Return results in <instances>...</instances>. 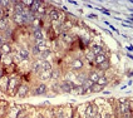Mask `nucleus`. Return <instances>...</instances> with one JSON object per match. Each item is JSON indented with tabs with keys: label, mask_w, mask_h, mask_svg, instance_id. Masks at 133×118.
<instances>
[{
	"label": "nucleus",
	"mask_w": 133,
	"mask_h": 118,
	"mask_svg": "<svg viewBox=\"0 0 133 118\" xmlns=\"http://www.w3.org/2000/svg\"><path fill=\"white\" fill-rule=\"evenodd\" d=\"M4 64H6V65H9V64H13V59H11V58H5V59H4Z\"/></svg>",
	"instance_id": "f704fd0d"
},
{
	"label": "nucleus",
	"mask_w": 133,
	"mask_h": 118,
	"mask_svg": "<svg viewBox=\"0 0 133 118\" xmlns=\"http://www.w3.org/2000/svg\"><path fill=\"white\" fill-rule=\"evenodd\" d=\"M42 70H52V64L48 60H42V65H40Z\"/></svg>",
	"instance_id": "9b49d317"
},
{
	"label": "nucleus",
	"mask_w": 133,
	"mask_h": 118,
	"mask_svg": "<svg viewBox=\"0 0 133 118\" xmlns=\"http://www.w3.org/2000/svg\"><path fill=\"white\" fill-rule=\"evenodd\" d=\"M19 55H20L23 59H28V57H29V52H28L26 49H20V50H19Z\"/></svg>",
	"instance_id": "bb28decb"
},
{
	"label": "nucleus",
	"mask_w": 133,
	"mask_h": 118,
	"mask_svg": "<svg viewBox=\"0 0 133 118\" xmlns=\"http://www.w3.org/2000/svg\"><path fill=\"white\" fill-rule=\"evenodd\" d=\"M8 29V22L5 18H0V30H6Z\"/></svg>",
	"instance_id": "4be33fe9"
},
{
	"label": "nucleus",
	"mask_w": 133,
	"mask_h": 118,
	"mask_svg": "<svg viewBox=\"0 0 133 118\" xmlns=\"http://www.w3.org/2000/svg\"><path fill=\"white\" fill-rule=\"evenodd\" d=\"M102 90H103V87L97 84V83H93L92 87H90V92L92 93H98V92H102Z\"/></svg>",
	"instance_id": "f8f14e48"
},
{
	"label": "nucleus",
	"mask_w": 133,
	"mask_h": 118,
	"mask_svg": "<svg viewBox=\"0 0 133 118\" xmlns=\"http://www.w3.org/2000/svg\"><path fill=\"white\" fill-rule=\"evenodd\" d=\"M31 24H33L34 29H40V19H34L31 22Z\"/></svg>",
	"instance_id": "7c9ffc66"
},
{
	"label": "nucleus",
	"mask_w": 133,
	"mask_h": 118,
	"mask_svg": "<svg viewBox=\"0 0 133 118\" xmlns=\"http://www.w3.org/2000/svg\"><path fill=\"white\" fill-rule=\"evenodd\" d=\"M75 78H77V81L79 82V86H82L84 82L88 79V75H87V74H84V73H82V74H79V75H77Z\"/></svg>",
	"instance_id": "2eb2a0df"
},
{
	"label": "nucleus",
	"mask_w": 133,
	"mask_h": 118,
	"mask_svg": "<svg viewBox=\"0 0 133 118\" xmlns=\"http://www.w3.org/2000/svg\"><path fill=\"white\" fill-rule=\"evenodd\" d=\"M50 55V49H46V50H44V52H40V54H39V60H48V57Z\"/></svg>",
	"instance_id": "ddd939ff"
},
{
	"label": "nucleus",
	"mask_w": 133,
	"mask_h": 118,
	"mask_svg": "<svg viewBox=\"0 0 133 118\" xmlns=\"http://www.w3.org/2000/svg\"><path fill=\"white\" fill-rule=\"evenodd\" d=\"M13 20H14V23L18 24V25H23V24L25 23V19H24V16H23L22 14H14Z\"/></svg>",
	"instance_id": "6e6552de"
},
{
	"label": "nucleus",
	"mask_w": 133,
	"mask_h": 118,
	"mask_svg": "<svg viewBox=\"0 0 133 118\" xmlns=\"http://www.w3.org/2000/svg\"><path fill=\"white\" fill-rule=\"evenodd\" d=\"M14 59H15V62H22V60H23V58L20 57V55H16V57H14Z\"/></svg>",
	"instance_id": "4c0bfd02"
},
{
	"label": "nucleus",
	"mask_w": 133,
	"mask_h": 118,
	"mask_svg": "<svg viewBox=\"0 0 133 118\" xmlns=\"http://www.w3.org/2000/svg\"><path fill=\"white\" fill-rule=\"evenodd\" d=\"M38 118H44V117H38Z\"/></svg>",
	"instance_id": "a18cd8bd"
},
{
	"label": "nucleus",
	"mask_w": 133,
	"mask_h": 118,
	"mask_svg": "<svg viewBox=\"0 0 133 118\" xmlns=\"http://www.w3.org/2000/svg\"><path fill=\"white\" fill-rule=\"evenodd\" d=\"M59 86H60V89H62V92H64V93H72V90H73V87H74V84H73V83H72L70 81H64V82H62Z\"/></svg>",
	"instance_id": "7ed1b4c3"
},
{
	"label": "nucleus",
	"mask_w": 133,
	"mask_h": 118,
	"mask_svg": "<svg viewBox=\"0 0 133 118\" xmlns=\"http://www.w3.org/2000/svg\"><path fill=\"white\" fill-rule=\"evenodd\" d=\"M92 84H93V83L89 81V79H87V81H85L84 83H83V84H82V87H83V89H84V90L87 92V90H90V87H92Z\"/></svg>",
	"instance_id": "393cba45"
},
{
	"label": "nucleus",
	"mask_w": 133,
	"mask_h": 118,
	"mask_svg": "<svg viewBox=\"0 0 133 118\" xmlns=\"http://www.w3.org/2000/svg\"><path fill=\"white\" fill-rule=\"evenodd\" d=\"M1 78H3V70L0 69V81H1Z\"/></svg>",
	"instance_id": "a19ab883"
},
{
	"label": "nucleus",
	"mask_w": 133,
	"mask_h": 118,
	"mask_svg": "<svg viewBox=\"0 0 133 118\" xmlns=\"http://www.w3.org/2000/svg\"><path fill=\"white\" fill-rule=\"evenodd\" d=\"M94 58H96V55H94L92 52L87 53V59H88V62H94Z\"/></svg>",
	"instance_id": "2f4dec72"
},
{
	"label": "nucleus",
	"mask_w": 133,
	"mask_h": 118,
	"mask_svg": "<svg viewBox=\"0 0 133 118\" xmlns=\"http://www.w3.org/2000/svg\"><path fill=\"white\" fill-rule=\"evenodd\" d=\"M34 38L37 39L38 42H42L43 40V33L40 29H34Z\"/></svg>",
	"instance_id": "a211bd4d"
},
{
	"label": "nucleus",
	"mask_w": 133,
	"mask_h": 118,
	"mask_svg": "<svg viewBox=\"0 0 133 118\" xmlns=\"http://www.w3.org/2000/svg\"><path fill=\"white\" fill-rule=\"evenodd\" d=\"M37 14L39 15H43V14H45V8L43 6V5H40V6H39V9H38V11H37Z\"/></svg>",
	"instance_id": "473e14b6"
},
{
	"label": "nucleus",
	"mask_w": 133,
	"mask_h": 118,
	"mask_svg": "<svg viewBox=\"0 0 133 118\" xmlns=\"http://www.w3.org/2000/svg\"><path fill=\"white\" fill-rule=\"evenodd\" d=\"M33 54H35V55H38V54H40V50L38 49V47L35 45L34 48H33Z\"/></svg>",
	"instance_id": "e433bc0d"
},
{
	"label": "nucleus",
	"mask_w": 133,
	"mask_h": 118,
	"mask_svg": "<svg viewBox=\"0 0 133 118\" xmlns=\"http://www.w3.org/2000/svg\"><path fill=\"white\" fill-rule=\"evenodd\" d=\"M92 53H93L94 55H99V54H103V49H102L101 45H94L93 49H92Z\"/></svg>",
	"instance_id": "aec40b11"
},
{
	"label": "nucleus",
	"mask_w": 133,
	"mask_h": 118,
	"mask_svg": "<svg viewBox=\"0 0 133 118\" xmlns=\"http://www.w3.org/2000/svg\"><path fill=\"white\" fill-rule=\"evenodd\" d=\"M24 8L22 4V1H16L15 3V6H14V11L15 14H23V10H24Z\"/></svg>",
	"instance_id": "1a4fd4ad"
},
{
	"label": "nucleus",
	"mask_w": 133,
	"mask_h": 118,
	"mask_svg": "<svg viewBox=\"0 0 133 118\" xmlns=\"http://www.w3.org/2000/svg\"><path fill=\"white\" fill-rule=\"evenodd\" d=\"M72 92H73V93H75V94H84V93H85V90L83 89V87H82V86H74Z\"/></svg>",
	"instance_id": "f3484780"
},
{
	"label": "nucleus",
	"mask_w": 133,
	"mask_h": 118,
	"mask_svg": "<svg viewBox=\"0 0 133 118\" xmlns=\"http://www.w3.org/2000/svg\"><path fill=\"white\" fill-rule=\"evenodd\" d=\"M83 68V62L81 59H74L73 63H72V69L73 70H79Z\"/></svg>",
	"instance_id": "0eeeda50"
},
{
	"label": "nucleus",
	"mask_w": 133,
	"mask_h": 118,
	"mask_svg": "<svg viewBox=\"0 0 133 118\" xmlns=\"http://www.w3.org/2000/svg\"><path fill=\"white\" fill-rule=\"evenodd\" d=\"M97 84H99V86L104 87V86H107V84H108V79H107L105 77H99V79L97 81Z\"/></svg>",
	"instance_id": "b1692460"
},
{
	"label": "nucleus",
	"mask_w": 133,
	"mask_h": 118,
	"mask_svg": "<svg viewBox=\"0 0 133 118\" xmlns=\"http://www.w3.org/2000/svg\"><path fill=\"white\" fill-rule=\"evenodd\" d=\"M26 118H28V117H26Z\"/></svg>",
	"instance_id": "49530a36"
},
{
	"label": "nucleus",
	"mask_w": 133,
	"mask_h": 118,
	"mask_svg": "<svg viewBox=\"0 0 133 118\" xmlns=\"http://www.w3.org/2000/svg\"><path fill=\"white\" fill-rule=\"evenodd\" d=\"M127 75H128V77H131V78H132V75H133L132 70H129V72H128V73H127Z\"/></svg>",
	"instance_id": "ea45409f"
},
{
	"label": "nucleus",
	"mask_w": 133,
	"mask_h": 118,
	"mask_svg": "<svg viewBox=\"0 0 133 118\" xmlns=\"http://www.w3.org/2000/svg\"><path fill=\"white\" fill-rule=\"evenodd\" d=\"M34 94L35 96H45L46 94V87H45V84H40V86H38L35 90H34Z\"/></svg>",
	"instance_id": "39448f33"
},
{
	"label": "nucleus",
	"mask_w": 133,
	"mask_h": 118,
	"mask_svg": "<svg viewBox=\"0 0 133 118\" xmlns=\"http://www.w3.org/2000/svg\"><path fill=\"white\" fill-rule=\"evenodd\" d=\"M4 43H5V42H4V38H3V35H0V47L4 44Z\"/></svg>",
	"instance_id": "58836bf2"
},
{
	"label": "nucleus",
	"mask_w": 133,
	"mask_h": 118,
	"mask_svg": "<svg viewBox=\"0 0 133 118\" xmlns=\"http://www.w3.org/2000/svg\"><path fill=\"white\" fill-rule=\"evenodd\" d=\"M121 113H123V114H128V113H131V107H129L127 103L121 104Z\"/></svg>",
	"instance_id": "dca6fc26"
},
{
	"label": "nucleus",
	"mask_w": 133,
	"mask_h": 118,
	"mask_svg": "<svg viewBox=\"0 0 133 118\" xmlns=\"http://www.w3.org/2000/svg\"><path fill=\"white\" fill-rule=\"evenodd\" d=\"M50 77H52V70H42V73H40V79L48 81V79H50Z\"/></svg>",
	"instance_id": "9d476101"
},
{
	"label": "nucleus",
	"mask_w": 133,
	"mask_h": 118,
	"mask_svg": "<svg viewBox=\"0 0 133 118\" xmlns=\"http://www.w3.org/2000/svg\"><path fill=\"white\" fill-rule=\"evenodd\" d=\"M19 79L18 78H10L9 79V86H8V93L10 94H14L15 92H18V88H19Z\"/></svg>",
	"instance_id": "f257e3e1"
},
{
	"label": "nucleus",
	"mask_w": 133,
	"mask_h": 118,
	"mask_svg": "<svg viewBox=\"0 0 133 118\" xmlns=\"http://www.w3.org/2000/svg\"><path fill=\"white\" fill-rule=\"evenodd\" d=\"M28 92H29V87H28L26 84H20L19 88H18L16 94H18L19 97H25L26 94H28Z\"/></svg>",
	"instance_id": "20e7f679"
},
{
	"label": "nucleus",
	"mask_w": 133,
	"mask_h": 118,
	"mask_svg": "<svg viewBox=\"0 0 133 118\" xmlns=\"http://www.w3.org/2000/svg\"><path fill=\"white\" fill-rule=\"evenodd\" d=\"M1 58H3V54H1V52H0V60H1Z\"/></svg>",
	"instance_id": "37998d69"
},
{
	"label": "nucleus",
	"mask_w": 133,
	"mask_h": 118,
	"mask_svg": "<svg viewBox=\"0 0 133 118\" xmlns=\"http://www.w3.org/2000/svg\"><path fill=\"white\" fill-rule=\"evenodd\" d=\"M0 18H1V8H0Z\"/></svg>",
	"instance_id": "c03bdc74"
},
{
	"label": "nucleus",
	"mask_w": 133,
	"mask_h": 118,
	"mask_svg": "<svg viewBox=\"0 0 133 118\" xmlns=\"http://www.w3.org/2000/svg\"><path fill=\"white\" fill-rule=\"evenodd\" d=\"M0 83L3 84V90H6L8 86H9V78H1Z\"/></svg>",
	"instance_id": "cd10ccee"
},
{
	"label": "nucleus",
	"mask_w": 133,
	"mask_h": 118,
	"mask_svg": "<svg viewBox=\"0 0 133 118\" xmlns=\"http://www.w3.org/2000/svg\"><path fill=\"white\" fill-rule=\"evenodd\" d=\"M40 65H42V60L34 62V64H33V70H34V72H38V70L40 69Z\"/></svg>",
	"instance_id": "c756f323"
},
{
	"label": "nucleus",
	"mask_w": 133,
	"mask_h": 118,
	"mask_svg": "<svg viewBox=\"0 0 133 118\" xmlns=\"http://www.w3.org/2000/svg\"><path fill=\"white\" fill-rule=\"evenodd\" d=\"M87 107H88V108L85 109V114H87V117L94 118V117L98 116V107H97L96 104H88Z\"/></svg>",
	"instance_id": "f03ea898"
},
{
	"label": "nucleus",
	"mask_w": 133,
	"mask_h": 118,
	"mask_svg": "<svg viewBox=\"0 0 133 118\" xmlns=\"http://www.w3.org/2000/svg\"><path fill=\"white\" fill-rule=\"evenodd\" d=\"M104 60H107L105 55H104V54H99V55H96V58H94V63H96L97 65H99L101 63H103Z\"/></svg>",
	"instance_id": "4468645a"
},
{
	"label": "nucleus",
	"mask_w": 133,
	"mask_h": 118,
	"mask_svg": "<svg viewBox=\"0 0 133 118\" xmlns=\"http://www.w3.org/2000/svg\"><path fill=\"white\" fill-rule=\"evenodd\" d=\"M22 4H23V6H24V5H26L28 8H30L31 6V4H33V1H31V0H28V1H22Z\"/></svg>",
	"instance_id": "72a5a7b5"
},
{
	"label": "nucleus",
	"mask_w": 133,
	"mask_h": 118,
	"mask_svg": "<svg viewBox=\"0 0 133 118\" xmlns=\"http://www.w3.org/2000/svg\"><path fill=\"white\" fill-rule=\"evenodd\" d=\"M104 118H112V117H111V116H109V114H107V116H105V117H104Z\"/></svg>",
	"instance_id": "79ce46f5"
},
{
	"label": "nucleus",
	"mask_w": 133,
	"mask_h": 118,
	"mask_svg": "<svg viewBox=\"0 0 133 118\" xmlns=\"http://www.w3.org/2000/svg\"><path fill=\"white\" fill-rule=\"evenodd\" d=\"M38 49L40 50V52H44V50H46L48 48H46V44H45L44 40H42V42H38Z\"/></svg>",
	"instance_id": "a878e982"
},
{
	"label": "nucleus",
	"mask_w": 133,
	"mask_h": 118,
	"mask_svg": "<svg viewBox=\"0 0 133 118\" xmlns=\"http://www.w3.org/2000/svg\"><path fill=\"white\" fill-rule=\"evenodd\" d=\"M0 52H1L3 55H9V54L11 53V47H10V44L4 43V44L0 47Z\"/></svg>",
	"instance_id": "423d86ee"
},
{
	"label": "nucleus",
	"mask_w": 133,
	"mask_h": 118,
	"mask_svg": "<svg viewBox=\"0 0 133 118\" xmlns=\"http://www.w3.org/2000/svg\"><path fill=\"white\" fill-rule=\"evenodd\" d=\"M49 16H50V20H53V22H55V20L59 19V14H58L57 10H52L50 14H49Z\"/></svg>",
	"instance_id": "5701e85b"
},
{
	"label": "nucleus",
	"mask_w": 133,
	"mask_h": 118,
	"mask_svg": "<svg viewBox=\"0 0 133 118\" xmlns=\"http://www.w3.org/2000/svg\"><path fill=\"white\" fill-rule=\"evenodd\" d=\"M50 79H59V70L58 69H52V77Z\"/></svg>",
	"instance_id": "c85d7f7f"
},
{
	"label": "nucleus",
	"mask_w": 133,
	"mask_h": 118,
	"mask_svg": "<svg viewBox=\"0 0 133 118\" xmlns=\"http://www.w3.org/2000/svg\"><path fill=\"white\" fill-rule=\"evenodd\" d=\"M109 67H111V63H109V62H108V59H107V60H104L103 63H101V64L98 65V68H99V69H102V70L104 72V70H107Z\"/></svg>",
	"instance_id": "412c9836"
},
{
	"label": "nucleus",
	"mask_w": 133,
	"mask_h": 118,
	"mask_svg": "<svg viewBox=\"0 0 133 118\" xmlns=\"http://www.w3.org/2000/svg\"><path fill=\"white\" fill-rule=\"evenodd\" d=\"M88 79L92 83H97V81L99 79V75H98V73H96V72H92V73L88 75Z\"/></svg>",
	"instance_id": "6ab92c4d"
},
{
	"label": "nucleus",
	"mask_w": 133,
	"mask_h": 118,
	"mask_svg": "<svg viewBox=\"0 0 133 118\" xmlns=\"http://www.w3.org/2000/svg\"><path fill=\"white\" fill-rule=\"evenodd\" d=\"M63 39H64V42H65V43H70V42H72L70 37H69V35H66V34H64V35H63Z\"/></svg>",
	"instance_id": "c9c22d12"
}]
</instances>
